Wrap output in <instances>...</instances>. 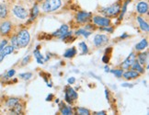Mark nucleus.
<instances>
[{
  "label": "nucleus",
  "mask_w": 149,
  "mask_h": 115,
  "mask_svg": "<svg viewBox=\"0 0 149 115\" xmlns=\"http://www.w3.org/2000/svg\"><path fill=\"white\" fill-rule=\"evenodd\" d=\"M61 0H46L42 6V8L46 12H53L61 7Z\"/></svg>",
  "instance_id": "1"
},
{
  "label": "nucleus",
  "mask_w": 149,
  "mask_h": 115,
  "mask_svg": "<svg viewBox=\"0 0 149 115\" xmlns=\"http://www.w3.org/2000/svg\"><path fill=\"white\" fill-rule=\"evenodd\" d=\"M17 39H18V43L20 47H25L30 43V34L26 30H23L19 32Z\"/></svg>",
  "instance_id": "2"
},
{
  "label": "nucleus",
  "mask_w": 149,
  "mask_h": 115,
  "mask_svg": "<svg viewBox=\"0 0 149 115\" xmlns=\"http://www.w3.org/2000/svg\"><path fill=\"white\" fill-rule=\"evenodd\" d=\"M120 8H121V6L119 4H114L109 8H103L102 13L106 16H116L120 12Z\"/></svg>",
  "instance_id": "3"
},
{
  "label": "nucleus",
  "mask_w": 149,
  "mask_h": 115,
  "mask_svg": "<svg viewBox=\"0 0 149 115\" xmlns=\"http://www.w3.org/2000/svg\"><path fill=\"white\" fill-rule=\"evenodd\" d=\"M13 12L18 18L21 19V20H25L28 17V12L26 11V9L20 7V6H16V7H14Z\"/></svg>",
  "instance_id": "4"
},
{
  "label": "nucleus",
  "mask_w": 149,
  "mask_h": 115,
  "mask_svg": "<svg viewBox=\"0 0 149 115\" xmlns=\"http://www.w3.org/2000/svg\"><path fill=\"white\" fill-rule=\"evenodd\" d=\"M77 98V92L74 91L72 88H67L66 89V92H65V100L67 102L71 103L73 100H76Z\"/></svg>",
  "instance_id": "5"
},
{
  "label": "nucleus",
  "mask_w": 149,
  "mask_h": 115,
  "mask_svg": "<svg viewBox=\"0 0 149 115\" xmlns=\"http://www.w3.org/2000/svg\"><path fill=\"white\" fill-rule=\"evenodd\" d=\"M94 22L97 25L101 27H108L110 25V20L107 18H101V17H94Z\"/></svg>",
  "instance_id": "6"
},
{
  "label": "nucleus",
  "mask_w": 149,
  "mask_h": 115,
  "mask_svg": "<svg viewBox=\"0 0 149 115\" xmlns=\"http://www.w3.org/2000/svg\"><path fill=\"white\" fill-rule=\"evenodd\" d=\"M108 42V37L102 34H98L94 38V43L96 46H101Z\"/></svg>",
  "instance_id": "7"
},
{
  "label": "nucleus",
  "mask_w": 149,
  "mask_h": 115,
  "mask_svg": "<svg viewBox=\"0 0 149 115\" xmlns=\"http://www.w3.org/2000/svg\"><path fill=\"white\" fill-rule=\"evenodd\" d=\"M135 61V54L134 53H132L128 57H127V59H126L123 64H122V66L123 68L124 69H127L129 68L132 65L134 64V62Z\"/></svg>",
  "instance_id": "8"
},
{
  "label": "nucleus",
  "mask_w": 149,
  "mask_h": 115,
  "mask_svg": "<svg viewBox=\"0 0 149 115\" xmlns=\"http://www.w3.org/2000/svg\"><path fill=\"white\" fill-rule=\"evenodd\" d=\"M11 30V23L9 21H4L0 25V33L2 35H7Z\"/></svg>",
  "instance_id": "9"
},
{
  "label": "nucleus",
  "mask_w": 149,
  "mask_h": 115,
  "mask_svg": "<svg viewBox=\"0 0 149 115\" xmlns=\"http://www.w3.org/2000/svg\"><path fill=\"white\" fill-rule=\"evenodd\" d=\"M91 17V14L88 13V12H85V11H81V12H79L77 15V21L79 22H86L88 21V19Z\"/></svg>",
  "instance_id": "10"
},
{
  "label": "nucleus",
  "mask_w": 149,
  "mask_h": 115,
  "mask_svg": "<svg viewBox=\"0 0 149 115\" xmlns=\"http://www.w3.org/2000/svg\"><path fill=\"white\" fill-rule=\"evenodd\" d=\"M13 50H14L13 46H5L3 50L0 52V62H2V60L5 58V56H7L8 54L12 53Z\"/></svg>",
  "instance_id": "11"
},
{
  "label": "nucleus",
  "mask_w": 149,
  "mask_h": 115,
  "mask_svg": "<svg viewBox=\"0 0 149 115\" xmlns=\"http://www.w3.org/2000/svg\"><path fill=\"white\" fill-rule=\"evenodd\" d=\"M136 9L140 14H145L148 11V4L146 2H140L137 5Z\"/></svg>",
  "instance_id": "12"
},
{
  "label": "nucleus",
  "mask_w": 149,
  "mask_h": 115,
  "mask_svg": "<svg viewBox=\"0 0 149 115\" xmlns=\"http://www.w3.org/2000/svg\"><path fill=\"white\" fill-rule=\"evenodd\" d=\"M68 31V26H66V25H63L58 31H55L54 33V36H57V37H62L63 35H64L65 33H66Z\"/></svg>",
  "instance_id": "13"
},
{
  "label": "nucleus",
  "mask_w": 149,
  "mask_h": 115,
  "mask_svg": "<svg viewBox=\"0 0 149 115\" xmlns=\"http://www.w3.org/2000/svg\"><path fill=\"white\" fill-rule=\"evenodd\" d=\"M137 20H138V22H139V25H140V28H141L142 31H149L148 24L141 18V17H138V18H137Z\"/></svg>",
  "instance_id": "14"
},
{
  "label": "nucleus",
  "mask_w": 149,
  "mask_h": 115,
  "mask_svg": "<svg viewBox=\"0 0 149 115\" xmlns=\"http://www.w3.org/2000/svg\"><path fill=\"white\" fill-rule=\"evenodd\" d=\"M139 76V73L138 72H136V71H128V72H126L124 75H123V77L126 78V79H132V78H135Z\"/></svg>",
  "instance_id": "15"
},
{
  "label": "nucleus",
  "mask_w": 149,
  "mask_h": 115,
  "mask_svg": "<svg viewBox=\"0 0 149 115\" xmlns=\"http://www.w3.org/2000/svg\"><path fill=\"white\" fill-rule=\"evenodd\" d=\"M8 15V8L5 4H0V18L4 19Z\"/></svg>",
  "instance_id": "16"
},
{
  "label": "nucleus",
  "mask_w": 149,
  "mask_h": 115,
  "mask_svg": "<svg viewBox=\"0 0 149 115\" xmlns=\"http://www.w3.org/2000/svg\"><path fill=\"white\" fill-rule=\"evenodd\" d=\"M77 54V50L74 48H71L69 50H67L65 53V57H66V58H71V57H73L74 55H76Z\"/></svg>",
  "instance_id": "17"
},
{
  "label": "nucleus",
  "mask_w": 149,
  "mask_h": 115,
  "mask_svg": "<svg viewBox=\"0 0 149 115\" xmlns=\"http://www.w3.org/2000/svg\"><path fill=\"white\" fill-rule=\"evenodd\" d=\"M146 46H147V41L144 39V40H142L139 43L136 44L135 48H136V50H144Z\"/></svg>",
  "instance_id": "18"
},
{
  "label": "nucleus",
  "mask_w": 149,
  "mask_h": 115,
  "mask_svg": "<svg viewBox=\"0 0 149 115\" xmlns=\"http://www.w3.org/2000/svg\"><path fill=\"white\" fill-rule=\"evenodd\" d=\"M132 66H133L134 70H136V72H138V73H144V69H143V67L141 66V65L139 64L138 62H134V64L132 65Z\"/></svg>",
  "instance_id": "19"
},
{
  "label": "nucleus",
  "mask_w": 149,
  "mask_h": 115,
  "mask_svg": "<svg viewBox=\"0 0 149 115\" xmlns=\"http://www.w3.org/2000/svg\"><path fill=\"white\" fill-rule=\"evenodd\" d=\"M19 103V99H16V98H13V99H9L7 101V106L9 108H13L15 105H17Z\"/></svg>",
  "instance_id": "20"
},
{
  "label": "nucleus",
  "mask_w": 149,
  "mask_h": 115,
  "mask_svg": "<svg viewBox=\"0 0 149 115\" xmlns=\"http://www.w3.org/2000/svg\"><path fill=\"white\" fill-rule=\"evenodd\" d=\"M146 57H147V54H140L138 56V63L140 65H145L146 62Z\"/></svg>",
  "instance_id": "21"
},
{
  "label": "nucleus",
  "mask_w": 149,
  "mask_h": 115,
  "mask_svg": "<svg viewBox=\"0 0 149 115\" xmlns=\"http://www.w3.org/2000/svg\"><path fill=\"white\" fill-rule=\"evenodd\" d=\"M34 55H35L36 59H37V62L39 63V64H43V57L41 54V53L39 52V50L34 51Z\"/></svg>",
  "instance_id": "22"
},
{
  "label": "nucleus",
  "mask_w": 149,
  "mask_h": 115,
  "mask_svg": "<svg viewBox=\"0 0 149 115\" xmlns=\"http://www.w3.org/2000/svg\"><path fill=\"white\" fill-rule=\"evenodd\" d=\"M11 44H12L14 49H19V43H18V39H17V36H14L12 39H11Z\"/></svg>",
  "instance_id": "23"
},
{
  "label": "nucleus",
  "mask_w": 149,
  "mask_h": 115,
  "mask_svg": "<svg viewBox=\"0 0 149 115\" xmlns=\"http://www.w3.org/2000/svg\"><path fill=\"white\" fill-rule=\"evenodd\" d=\"M38 13H39L38 6H37V5H35V6H34L33 9H32V12H31V20H33L34 19H35V18H36V16L38 15Z\"/></svg>",
  "instance_id": "24"
},
{
  "label": "nucleus",
  "mask_w": 149,
  "mask_h": 115,
  "mask_svg": "<svg viewBox=\"0 0 149 115\" xmlns=\"http://www.w3.org/2000/svg\"><path fill=\"white\" fill-rule=\"evenodd\" d=\"M61 112L65 115H70V114H72V109L70 107H64L61 110Z\"/></svg>",
  "instance_id": "25"
},
{
  "label": "nucleus",
  "mask_w": 149,
  "mask_h": 115,
  "mask_svg": "<svg viewBox=\"0 0 149 115\" xmlns=\"http://www.w3.org/2000/svg\"><path fill=\"white\" fill-rule=\"evenodd\" d=\"M77 112L80 115H88L89 114V111L87 110V109H85V108H78Z\"/></svg>",
  "instance_id": "26"
},
{
  "label": "nucleus",
  "mask_w": 149,
  "mask_h": 115,
  "mask_svg": "<svg viewBox=\"0 0 149 115\" xmlns=\"http://www.w3.org/2000/svg\"><path fill=\"white\" fill-rule=\"evenodd\" d=\"M77 35H79V34H82L83 36H85L86 38H88L90 35V32L85 31V30H79V31H77Z\"/></svg>",
  "instance_id": "27"
},
{
  "label": "nucleus",
  "mask_w": 149,
  "mask_h": 115,
  "mask_svg": "<svg viewBox=\"0 0 149 115\" xmlns=\"http://www.w3.org/2000/svg\"><path fill=\"white\" fill-rule=\"evenodd\" d=\"M79 46H80V47H82V50H83L82 54H87V53H88V46L86 45L85 43H81L79 44Z\"/></svg>",
  "instance_id": "28"
},
{
  "label": "nucleus",
  "mask_w": 149,
  "mask_h": 115,
  "mask_svg": "<svg viewBox=\"0 0 149 115\" xmlns=\"http://www.w3.org/2000/svg\"><path fill=\"white\" fill-rule=\"evenodd\" d=\"M128 2H129V0H127V1L125 2L124 6H123V11H122V13H121V16H120V20H122V19H123V15H124V13H125V11H126V8H127V4H128Z\"/></svg>",
  "instance_id": "29"
},
{
  "label": "nucleus",
  "mask_w": 149,
  "mask_h": 115,
  "mask_svg": "<svg viewBox=\"0 0 149 115\" xmlns=\"http://www.w3.org/2000/svg\"><path fill=\"white\" fill-rule=\"evenodd\" d=\"M117 77H121L123 76V70H112L111 71Z\"/></svg>",
  "instance_id": "30"
},
{
  "label": "nucleus",
  "mask_w": 149,
  "mask_h": 115,
  "mask_svg": "<svg viewBox=\"0 0 149 115\" xmlns=\"http://www.w3.org/2000/svg\"><path fill=\"white\" fill-rule=\"evenodd\" d=\"M32 77V75L31 73H27V74H21L20 75V77L24 78V79H30Z\"/></svg>",
  "instance_id": "31"
},
{
  "label": "nucleus",
  "mask_w": 149,
  "mask_h": 115,
  "mask_svg": "<svg viewBox=\"0 0 149 115\" xmlns=\"http://www.w3.org/2000/svg\"><path fill=\"white\" fill-rule=\"evenodd\" d=\"M15 75V70L14 69H11V70H9L8 72V74H7V77H12L13 76Z\"/></svg>",
  "instance_id": "32"
},
{
  "label": "nucleus",
  "mask_w": 149,
  "mask_h": 115,
  "mask_svg": "<svg viewBox=\"0 0 149 115\" xmlns=\"http://www.w3.org/2000/svg\"><path fill=\"white\" fill-rule=\"evenodd\" d=\"M7 43H8V42L6 41V40H4V41H3L1 43H0V52H1V51L3 50V48L5 47L6 45H7Z\"/></svg>",
  "instance_id": "33"
},
{
  "label": "nucleus",
  "mask_w": 149,
  "mask_h": 115,
  "mask_svg": "<svg viewBox=\"0 0 149 115\" xmlns=\"http://www.w3.org/2000/svg\"><path fill=\"white\" fill-rule=\"evenodd\" d=\"M29 59H30V56H28V57H26V58L22 61V65H26L27 63H28V61H29Z\"/></svg>",
  "instance_id": "34"
},
{
  "label": "nucleus",
  "mask_w": 149,
  "mask_h": 115,
  "mask_svg": "<svg viewBox=\"0 0 149 115\" xmlns=\"http://www.w3.org/2000/svg\"><path fill=\"white\" fill-rule=\"evenodd\" d=\"M74 81H76V79H74V77H71V78L68 79V83L69 84H73V83H74Z\"/></svg>",
  "instance_id": "35"
},
{
  "label": "nucleus",
  "mask_w": 149,
  "mask_h": 115,
  "mask_svg": "<svg viewBox=\"0 0 149 115\" xmlns=\"http://www.w3.org/2000/svg\"><path fill=\"white\" fill-rule=\"evenodd\" d=\"M103 30H104V31H110V32H112V28H104V29H103Z\"/></svg>",
  "instance_id": "36"
},
{
  "label": "nucleus",
  "mask_w": 149,
  "mask_h": 115,
  "mask_svg": "<svg viewBox=\"0 0 149 115\" xmlns=\"http://www.w3.org/2000/svg\"><path fill=\"white\" fill-rule=\"evenodd\" d=\"M108 61H109V58H107V55H105L104 57H103V62L108 63Z\"/></svg>",
  "instance_id": "37"
},
{
  "label": "nucleus",
  "mask_w": 149,
  "mask_h": 115,
  "mask_svg": "<svg viewBox=\"0 0 149 115\" xmlns=\"http://www.w3.org/2000/svg\"><path fill=\"white\" fill-rule=\"evenodd\" d=\"M97 114H98V115H104L105 114V112H97Z\"/></svg>",
  "instance_id": "38"
},
{
  "label": "nucleus",
  "mask_w": 149,
  "mask_h": 115,
  "mask_svg": "<svg viewBox=\"0 0 149 115\" xmlns=\"http://www.w3.org/2000/svg\"><path fill=\"white\" fill-rule=\"evenodd\" d=\"M105 69H106V72H109V67H107V66H106V67H105Z\"/></svg>",
  "instance_id": "39"
},
{
  "label": "nucleus",
  "mask_w": 149,
  "mask_h": 115,
  "mask_svg": "<svg viewBox=\"0 0 149 115\" xmlns=\"http://www.w3.org/2000/svg\"><path fill=\"white\" fill-rule=\"evenodd\" d=\"M37 1H43V0H37Z\"/></svg>",
  "instance_id": "40"
}]
</instances>
